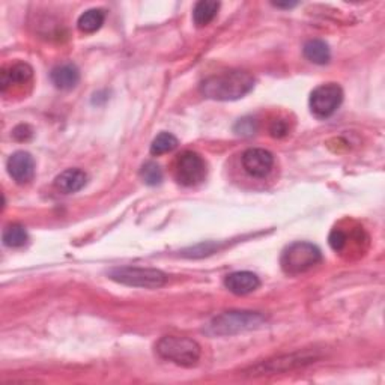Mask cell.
Returning a JSON list of instances; mask_svg holds the SVG:
<instances>
[{
    "instance_id": "6da1fadb",
    "label": "cell",
    "mask_w": 385,
    "mask_h": 385,
    "mask_svg": "<svg viewBox=\"0 0 385 385\" xmlns=\"http://www.w3.org/2000/svg\"><path fill=\"white\" fill-rule=\"evenodd\" d=\"M255 88V79L245 71H229L208 77L202 85V95L215 101H235Z\"/></svg>"
},
{
    "instance_id": "7a4b0ae2",
    "label": "cell",
    "mask_w": 385,
    "mask_h": 385,
    "mask_svg": "<svg viewBox=\"0 0 385 385\" xmlns=\"http://www.w3.org/2000/svg\"><path fill=\"white\" fill-rule=\"evenodd\" d=\"M155 351L164 360L172 361L182 367H191L197 364L201 358L199 343L189 337L178 336H166L158 340L155 345Z\"/></svg>"
},
{
    "instance_id": "3957f363",
    "label": "cell",
    "mask_w": 385,
    "mask_h": 385,
    "mask_svg": "<svg viewBox=\"0 0 385 385\" xmlns=\"http://www.w3.org/2000/svg\"><path fill=\"white\" fill-rule=\"evenodd\" d=\"M265 320L266 318L259 311H224L210 322L208 332L212 336H232L259 328Z\"/></svg>"
},
{
    "instance_id": "277c9868",
    "label": "cell",
    "mask_w": 385,
    "mask_h": 385,
    "mask_svg": "<svg viewBox=\"0 0 385 385\" xmlns=\"http://www.w3.org/2000/svg\"><path fill=\"white\" fill-rule=\"evenodd\" d=\"M109 277L113 282H118L125 286L157 289L166 285L168 276L155 268H140V266H116L109 271Z\"/></svg>"
},
{
    "instance_id": "5b68a950",
    "label": "cell",
    "mask_w": 385,
    "mask_h": 385,
    "mask_svg": "<svg viewBox=\"0 0 385 385\" xmlns=\"http://www.w3.org/2000/svg\"><path fill=\"white\" fill-rule=\"evenodd\" d=\"M320 259V250L316 245L310 243H294L282 255V268L285 273L297 276L318 265Z\"/></svg>"
},
{
    "instance_id": "8992f818",
    "label": "cell",
    "mask_w": 385,
    "mask_h": 385,
    "mask_svg": "<svg viewBox=\"0 0 385 385\" xmlns=\"http://www.w3.org/2000/svg\"><path fill=\"white\" fill-rule=\"evenodd\" d=\"M319 358L318 353L313 351H303L288 353V356H280L277 358L266 360L264 363L256 364L255 367H250L245 370V374L250 377H264V374H276L283 373L288 370H294L298 367H304L307 364L315 363Z\"/></svg>"
},
{
    "instance_id": "52a82bcc",
    "label": "cell",
    "mask_w": 385,
    "mask_h": 385,
    "mask_svg": "<svg viewBox=\"0 0 385 385\" xmlns=\"http://www.w3.org/2000/svg\"><path fill=\"white\" fill-rule=\"evenodd\" d=\"M343 100L342 88L328 83V85L318 86L310 95V110L319 119L330 118L335 113Z\"/></svg>"
},
{
    "instance_id": "ba28073f",
    "label": "cell",
    "mask_w": 385,
    "mask_h": 385,
    "mask_svg": "<svg viewBox=\"0 0 385 385\" xmlns=\"http://www.w3.org/2000/svg\"><path fill=\"white\" fill-rule=\"evenodd\" d=\"M176 181L184 187H194L201 184L206 176V164L197 152L187 151L176 160Z\"/></svg>"
},
{
    "instance_id": "9c48e42d",
    "label": "cell",
    "mask_w": 385,
    "mask_h": 385,
    "mask_svg": "<svg viewBox=\"0 0 385 385\" xmlns=\"http://www.w3.org/2000/svg\"><path fill=\"white\" fill-rule=\"evenodd\" d=\"M274 157L269 151L261 149V148H253L247 149L243 154V168L250 176H255V178H264L273 169Z\"/></svg>"
},
{
    "instance_id": "30bf717a",
    "label": "cell",
    "mask_w": 385,
    "mask_h": 385,
    "mask_svg": "<svg viewBox=\"0 0 385 385\" xmlns=\"http://www.w3.org/2000/svg\"><path fill=\"white\" fill-rule=\"evenodd\" d=\"M8 173L17 184H27L35 176V161L29 152L18 151L8 160Z\"/></svg>"
},
{
    "instance_id": "8fae6325",
    "label": "cell",
    "mask_w": 385,
    "mask_h": 385,
    "mask_svg": "<svg viewBox=\"0 0 385 385\" xmlns=\"http://www.w3.org/2000/svg\"><path fill=\"white\" fill-rule=\"evenodd\" d=\"M224 286L235 295H247L261 286V280L250 271H236L224 278Z\"/></svg>"
},
{
    "instance_id": "7c38bea8",
    "label": "cell",
    "mask_w": 385,
    "mask_h": 385,
    "mask_svg": "<svg viewBox=\"0 0 385 385\" xmlns=\"http://www.w3.org/2000/svg\"><path fill=\"white\" fill-rule=\"evenodd\" d=\"M88 182V175L80 169H68L56 176V190L64 194H72L80 191Z\"/></svg>"
},
{
    "instance_id": "4fadbf2b",
    "label": "cell",
    "mask_w": 385,
    "mask_h": 385,
    "mask_svg": "<svg viewBox=\"0 0 385 385\" xmlns=\"http://www.w3.org/2000/svg\"><path fill=\"white\" fill-rule=\"evenodd\" d=\"M34 76V69L30 65L18 62V64L9 67L8 69L2 71V79H0V89L5 92L9 86L13 85H23L27 83Z\"/></svg>"
},
{
    "instance_id": "5bb4252c",
    "label": "cell",
    "mask_w": 385,
    "mask_h": 385,
    "mask_svg": "<svg viewBox=\"0 0 385 385\" xmlns=\"http://www.w3.org/2000/svg\"><path fill=\"white\" fill-rule=\"evenodd\" d=\"M80 80V72L72 64H64L51 71V81L59 89H72Z\"/></svg>"
},
{
    "instance_id": "9a60e30c",
    "label": "cell",
    "mask_w": 385,
    "mask_h": 385,
    "mask_svg": "<svg viewBox=\"0 0 385 385\" xmlns=\"http://www.w3.org/2000/svg\"><path fill=\"white\" fill-rule=\"evenodd\" d=\"M218 9H220V4L215 2V0H201V2H197L193 9L194 25L199 27L210 25L215 18Z\"/></svg>"
},
{
    "instance_id": "2e32d148",
    "label": "cell",
    "mask_w": 385,
    "mask_h": 385,
    "mask_svg": "<svg viewBox=\"0 0 385 385\" xmlns=\"http://www.w3.org/2000/svg\"><path fill=\"white\" fill-rule=\"evenodd\" d=\"M304 56L318 65H325L330 62V47L322 39H310L304 44Z\"/></svg>"
},
{
    "instance_id": "e0dca14e",
    "label": "cell",
    "mask_w": 385,
    "mask_h": 385,
    "mask_svg": "<svg viewBox=\"0 0 385 385\" xmlns=\"http://www.w3.org/2000/svg\"><path fill=\"white\" fill-rule=\"evenodd\" d=\"M104 20H106V13H104L102 9L93 8L88 9L86 13H83L79 17L77 26L83 34H93L104 25Z\"/></svg>"
},
{
    "instance_id": "ac0fdd59",
    "label": "cell",
    "mask_w": 385,
    "mask_h": 385,
    "mask_svg": "<svg viewBox=\"0 0 385 385\" xmlns=\"http://www.w3.org/2000/svg\"><path fill=\"white\" fill-rule=\"evenodd\" d=\"M2 239L6 247H23L27 243V232L22 224H9L8 227H5Z\"/></svg>"
},
{
    "instance_id": "d6986e66",
    "label": "cell",
    "mask_w": 385,
    "mask_h": 385,
    "mask_svg": "<svg viewBox=\"0 0 385 385\" xmlns=\"http://www.w3.org/2000/svg\"><path fill=\"white\" fill-rule=\"evenodd\" d=\"M176 147H178V139H176L170 133H161L154 139L151 144V154L152 155H163L172 152Z\"/></svg>"
},
{
    "instance_id": "ffe728a7",
    "label": "cell",
    "mask_w": 385,
    "mask_h": 385,
    "mask_svg": "<svg viewBox=\"0 0 385 385\" xmlns=\"http://www.w3.org/2000/svg\"><path fill=\"white\" fill-rule=\"evenodd\" d=\"M140 176L143 182L148 185H158L163 181L161 168L154 161H148L143 164V168L140 169Z\"/></svg>"
},
{
    "instance_id": "44dd1931",
    "label": "cell",
    "mask_w": 385,
    "mask_h": 385,
    "mask_svg": "<svg viewBox=\"0 0 385 385\" xmlns=\"http://www.w3.org/2000/svg\"><path fill=\"white\" fill-rule=\"evenodd\" d=\"M328 241H330V245L332 250L340 252V250H343V247L346 245V235L343 234L340 229H335V231L330 234Z\"/></svg>"
},
{
    "instance_id": "7402d4cb",
    "label": "cell",
    "mask_w": 385,
    "mask_h": 385,
    "mask_svg": "<svg viewBox=\"0 0 385 385\" xmlns=\"http://www.w3.org/2000/svg\"><path fill=\"white\" fill-rule=\"evenodd\" d=\"M235 131L243 136H252L256 131V122L253 119H241L235 125Z\"/></svg>"
},
{
    "instance_id": "603a6c76",
    "label": "cell",
    "mask_w": 385,
    "mask_h": 385,
    "mask_svg": "<svg viewBox=\"0 0 385 385\" xmlns=\"http://www.w3.org/2000/svg\"><path fill=\"white\" fill-rule=\"evenodd\" d=\"M269 131H271V134L274 137H283L288 134V123L282 119L274 121L271 123V127H269Z\"/></svg>"
},
{
    "instance_id": "cb8c5ba5",
    "label": "cell",
    "mask_w": 385,
    "mask_h": 385,
    "mask_svg": "<svg viewBox=\"0 0 385 385\" xmlns=\"http://www.w3.org/2000/svg\"><path fill=\"white\" fill-rule=\"evenodd\" d=\"M13 134L17 140H27L30 136H32V130H30L29 125H18Z\"/></svg>"
},
{
    "instance_id": "d4e9b609",
    "label": "cell",
    "mask_w": 385,
    "mask_h": 385,
    "mask_svg": "<svg viewBox=\"0 0 385 385\" xmlns=\"http://www.w3.org/2000/svg\"><path fill=\"white\" fill-rule=\"evenodd\" d=\"M273 5L277 6V8H286V9H288V8H294V6H297L298 4H297V2H289V4H278V2H277V4H273Z\"/></svg>"
}]
</instances>
